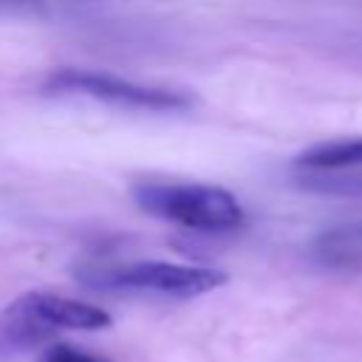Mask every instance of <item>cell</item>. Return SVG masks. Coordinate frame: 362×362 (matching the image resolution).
I'll list each match as a JSON object with an SVG mask.
<instances>
[{
    "mask_svg": "<svg viewBox=\"0 0 362 362\" xmlns=\"http://www.w3.org/2000/svg\"><path fill=\"white\" fill-rule=\"evenodd\" d=\"M297 164L303 170H314V173L362 170V139H342V141L317 144V147L300 153Z\"/></svg>",
    "mask_w": 362,
    "mask_h": 362,
    "instance_id": "cell-6",
    "label": "cell"
},
{
    "mask_svg": "<svg viewBox=\"0 0 362 362\" xmlns=\"http://www.w3.org/2000/svg\"><path fill=\"white\" fill-rule=\"evenodd\" d=\"M110 325L113 317L99 305L62 294L28 291L0 311V351H31L51 342L59 331H102Z\"/></svg>",
    "mask_w": 362,
    "mask_h": 362,
    "instance_id": "cell-1",
    "label": "cell"
},
{
    "mask_svg": "<svg viewBox=\"0 0 362 362\" xmlns=\"http://www.w3.org/2000/svg\"><path fill=\"white\" fill-rule=\"evenodd\" d=\"M40 362H107L96 354H88L82 348H74V345H65V342H54L48 345V351L42 354Z\"/></svg>",
    "mask_w": 362,
    "mask_h": 362,
    "instance_id": "cell-7",
    "label": "cell"
},
{
    "mask_svg": "<svg viewBox=\"0 0 362 362\" xmlns=\"http://www.w3.org/2000/svg\"><path fill=\"white\" fill-rule=\"evenodd\" d=\"M133 198L144 212L192 232H232L246 221L238 198L215 184L144 181L133 189Z\"/></svg>",
    "mask_w": 362,
    "mask_h": 362,
    "instance_id": "cell-2",
    "label": "cell"
},
{
    "mask_svg": "<svg viewBox=\"0 0 362 362\" xmlns=\"http://www.w3.org/2000/svg\"><path fill=\"white\" fill-rule=\"evenodd\" d=\"M48 88H57L62 93H82L90 99H102L107 105L119 107H136V110H184L192 105V96L181 90L167 88H147L122 76L96 74V71H59L48 79Z\"/></svg>",
    "mask_w": 362,
    "mask_h": 362,
    "instance_id": "cell-4",
    "label": "cell"
},
{
    "mask_svg": "<svg viewBox=\"0 0 362 362\" xmlns=\"http://www.w3.org/2000/svg\"><path fill=\"white\" fill-rule=\"evenodd\" d=\"M311 252L328 269L362 272V223H342L320 232Z\"/></svg>",
    "mask_w": 362,
    "mask_h": 362,
    "instance_id": "cell-5",
    "label": "cell"
},
{
    "mask_svg": "<svg viewBox=\"0 0 362 362\" xmlns=\"http://www.w3.org/2000/svg\"><path fill=\"white\" fill-rule=\"evenodd\" d=\"M76 277L85 286L102 288V291H139V294H158V297H198L226 283V274L221 269L167 263V260L85 266L76 272Z\"/></svg>",
    "mask_w": 362,
    "mask_h": 362,
    "instance_id": "cell-3",
    "label": "cell"
}]
</instances>
